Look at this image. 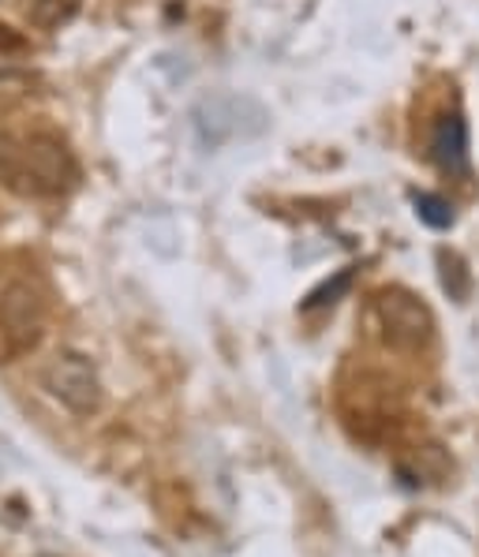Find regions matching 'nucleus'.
I'll return each instance as SVG.
<instances>
[{
  "mask_svg": "<svg viewBox=\"0 0 479 557\" xmlns=\"http://www.w3.org/2000/svg\"><path fill=\"white\" fill-rule=\"evenodd\" d=\"M374 319L386 337L390 348L397 352H423L434 341V314L416 293L401 285H390L374 296Z\"/></svg>",
  "mask_w": 479,
  "mask_h": 557,
  "instance_id": "f03ea898",
  "label": "nucleus"
},
{
  "mask_svg": "<svg viewBox=\"0 0 479 557\" xmlns=\"http://www.w3.org/2000/svg\"><path fill=\"white\" fill-rule=\"evenodd\" d=\"M416 213H419V221L431 225V228H450L453 225V206L442 199V195H431V191L416 195Z\"/></svg>",
  "mask_w": 479,
  "mask_h": 557,
  "instance_id": "0eeeda50",
  "label": "nucleus"
},
{
  "mask_svg": "<svg viewBox=\"0 0 479 557\" xmlns=\"http://www.w3.org/2000/svg\"><path fill=\"white\" fill-rule=\"evenodd\" d=\"M75 12V0H30V15L41 27H53V23L67 20Z\"/></svg>",
  "mask_w": 479,
  "mask_h": 557,
  "instance_id": "1a4fd4ad",
  "label": "nucleus"
},
{
  "mask_svg": "<svg viewBox=\"0 0 479 557\" xmlns=\"http://www.w3.org/2000/svg\"><path fill=\"white\" fill-rule=\"evenodd\" d=\"M49 397L60 400L72 416H94L106 405V385L98 379V367L79 352H60L41 374Z\"/></svg>",
  "mask_w": 479,
  "mask_h": 557,
  "instance_id": "20e7f679",
  "label": "nucleus"
},
{
  "mask_svg": "<svg viewBox=\"0 0 479 557\" xmlns=\"http://www.w3.org/2000/svg\"><path fill=\"white\" fill-rule=\"evenodd\" d=\"M439 265H442V288L450 293V299H465L468 288H472V277H468L465 262L457 259V255H439Z\"/></svg>",
  "mask_w": 479,
  "mask_h": 557,
  "instance_id": "423d86ee",
  "label": "nucleus"
},
{
  "mask_svg": "<svg viewBox=\"0 0 479 557\" xmlns=\"http://www.w3.org/2000/svg\"><path fill=\"white\" fill-rule=\"evenodd\" d=\"M431 158L439 161L442 173L465 176L468 173V124L460 113L439 116L431 132Z\"/></svg>",
  "mask_w": 479,
  "mask_h": 557,
  "instance_id": "39448f33",
  "label": "nucleus"
},
{
  "mask_svg": "<svg viewBox=\"0 0 479 557\" xmlns=\"http://www.w3.org/2000/svg\"><path fill=\"white\" fill-rule=\"evenodd\" d=\"M46 330V293L34 281L15 277L0 288V363L30 352Z\"/></svg>",
  "mask_w": 479,
  "mask_h": 557,
  "instance_id": "f257e3e1",
  "label": "nucleus"
},
{
  "mask_svg": "<svg viewBox=\"0 0 479 557\" xmlns=\"http://www.w3.org/2000/svg\"><path fill=\"white\" fill-rule=\"evenodd\" d=\"M20 49H27V38L8 27V23H0V53H20Z\"/></svg>",
  "mask_w": 479,
  "mask_h": 557,
  "instance_id": "9d476101",
  "label": "nucleus"
},
{
  "mask_svg": "<svg viewBox=\"0 0 479 557\" xmlns=\"http://www.w3.org/2000/svg\"><path fill=\"white\" fill-rule=\"evenodd\" d=\"M20 153L27 195H64L79 184L75 153L57 135H27V139H20Z\"/></svg>",
  "mask_w": 479,
  "mask_h": 557,
  "instance_id": "7ed1b4c3",
  "label": "nucleus"
},
{
  "mask_svg": "<svg viewBox=\"0 0 479 557\" xmlns=\"http://www.w3.org/2000/svg\"><path fill=\"white\" fill-rule=\"evenodd\" d=\"M353 288V270H341L337 277L327 281V285H319L311 296L304 299V311H319V307H330V304H337L341 296Z\"/></svg>",
  "mask_w": 479,
  "mask_h": 557,
  "instance_id": "6e6552de",
  "label": "nucleus"
}]
</instances>
